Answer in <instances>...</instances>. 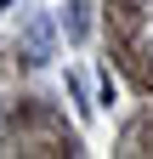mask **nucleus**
Masks as SVG:
<instances>
[{
	"label": "nucleus",
	"mask_w": 153,
	"mask_h": 159,
	"mask_svg": "<svg viewBox=\"0 0 153 159\" xmlns=\"http://www.w3.org/2000/svg\"><path fill=\"white\" fill-rule=\"evenodd\" d=\"M0 6H11V0H0Z\"/></svg>",
	"instance_id": "obj_2"
},
{
	"label": "nucleus",
	"mask_w": 153,
	"mask_h": 159,
	"mask_svg": "<svg viewBox=\"0 0 153 159\" xmlns=\"http://www.w3.org/2000/svg\"><path fill=\"white\" fill-rule=\"evenodd\" d=\"M68 34L85 40V0H74V6H68Z\"/></svg>",
	"instance_id": "obj_1"
}]
</instances>
